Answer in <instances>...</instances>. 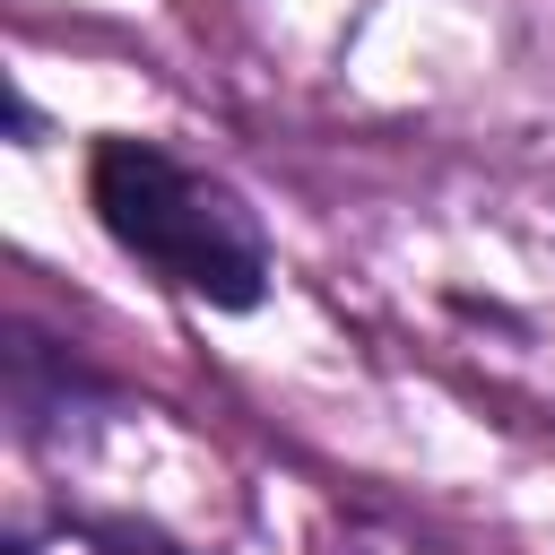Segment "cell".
Wrapping results in <instances>:
<instances>
[{"mask_svg":"<svg viewBox=\"0 0 555 555\" xmlns=\"http://www.w3.org/2000/svg\"><path fill=\"white\" fill-rule=\"evenodd\" d=\"M87 199H95V225L156 286H173L208 312H251L269 295V234H260L251 199L225 173L173 156L165 139H95Z\"/></svg>","mask_w":555,"mask_h":555,"instance_id":"1","label":"cell"},{"mask_svg":"<svg viewBox=\"0 0 555 555\" xmlns=\"http://www.w3.org/2000/svg\"><path fill=\"white\" fill-rule=\"evenodd\" d=\"M9 555H191V546L165 538L156 520H121V512H52V520L17 529Z\"/></svg>","mask_w":555,"mask_h":555,"instance_id":"2","label":"cell"}]
</instances>
